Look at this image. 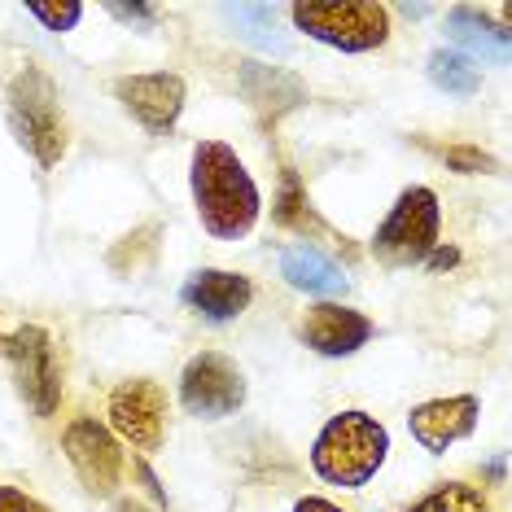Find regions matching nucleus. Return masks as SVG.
<instances>
[{
    "label": "nucleus",
    "mask_w": 512,
    "mask_h": 512,
    "mask_svg": "<svg viewBox=\"0 0 512 512\" xmlns=\"http://www.w3.org/2000/svg\"><path fill=\"white\" fill-rule=\"evenodd\" d=\"M407 512H491V504L469 482H438L434 491H425Z\"/></svg>",
    "instance_id": "obj_19"
},
{
    "label": "nucleus",
    "mask_w": 512,
    "mask_h": 512,
    "mask_svg": "<svg viewBox=\"0 0 512 512\" xmlns=\"http://www.w3.org/2000/svg\"><path fill=\"white\" fill-rule=\"evenodd\" d=\"M119 22H136V27H154V5H106Z\"/></svg>",
    "instance_id": "obj_24"
},
{
    "label": "nucleus",
    "mask_w": 512,
    "mask_h": 512,
    "mask_svg": "<svg viewBox=\"0 0 512 512\" xmlns=\"http://www.w3.org/2000/svg\"><path fill=\"white\" fill-rule=\"evenodd\" d=\"M119 512H141V508H136V504H119Z\"/></svg>",
    "instance_id": "obj_28"
},
{
    "label": "nucleus",
    "mask_w": 512,
    "mask_h": 512,
    "mask_svg": "<svg viewBox=\"0 0 512 512\" xmlns=\"http://www.w3.org/2000/svg\"><path fill=\"white\" fill-rule=\"evenodd\" d=\"M141 477H145V486H149V495H154V499H158V504H162V499H167V495H162V486H158V477H154V473H149V469H145V464H141Z\"/></svg>",
    "instance_id": "obj_27"
},
{
    "label": "nucleus",
    "mask_w": 512,
    "mask_h": 512,
    "mask_svg": "<svg viewBox=\"0 0 512 512\" xmlns=\"http://www.w3.org/2000/svg\"><path fill=\"white\" fill-rule=\"evenodd\" d=\"M442 31H447V40L456 44V53H464L469 62H473V57H482V62H499V66H504L512 57V31L499 27L495 14H486V9H473V5L447 9Z\"/></svg>",
    "instance_id": "obj_14"
},
{
    "label": "nucleus",
    "mask_w": 512,
    "mask_h": 512,
    "mask_svg": "<svg viewBox=\"0 0 512 512\" xmlns=\"http://www.w3.org/2000/svg\"><path fill=\"white\" fill-rule=\"evenodd\" d=\"M276 219H281L285 228H307V224H311L307 193H302V184H298L294 171H285V180H281V197H276Z\"/></svg>",
    "instance_id": "obj_22"
},
{
    "label": "nucleus",
    "mask_w": 512,
    "mask_h": 512,
    "mask_svg": "<svg viewBox=\"0 0 512 512\" xmlns=\"http://www.w3.org/2000/svg\"><path fill=\"white\" fill-rule=\"evenodd\" d=\"M106 416H110L114 434L127 438L136 451H158L162 434H167V394L145 377L123 381V386L110 390Z\"/></svg>",
    "instance_id": "obj_9"
},
{
    "label": "nucleus",
    "mask_w": 512,
    "mask_h": 512,
    "mask_svg": "<svg viewBox=\"0 0 512 512\" xmlns=\"http://www.w3.org/2000/svg\"><path fill=\"white\" fill-rule=\"evenodd\" d=\"M438 224H442L438 193L425 189V184H412V189H403L394 197L390 215L381 219L377 237H372V254L386 267L425 263L438 246Z\"/></svg>",
    "instance_id": "obj_5"
},
{
    "label": "nucleus",
    "mask_w": 512,
    "mask_h": 512,
    "mask_svg": "<svg viewBox=\"0 0 512 512\" xmlns=\"http://www.w3.org/2000/svg\"><path fill=\"white\" fill-rule=\"evenodd\" d=\"M27 14L44 22L49 31H75L79 18H84V5L79 0H27Z\"/></svg>",
    "instance_id": "obj_21"
},
{
    "label": "nucleus",
    "mask_w": 512,
    "mask_h": 512,
    "mask_svg": "<svg viewBox=\"0 0 512 512\" xmlns=\"http://www.w3.org/2000/svg\"><path fill=\"white\" fill-rule=\"evenodd\" d=\"M250 298H254L250 276L224 272V267H202V272H193L189 281L180 285V302L193 311V316H202L206 324L237 320L241 311L250 307Z\"/></svg>",
    "instance_id": "obj_11"
},
{
    "label": "nucleus",
    "mask_w": 512,
    "mask_h": 512,
    "mask_svg": "<svg viewBox=\"0 0 512 512\" xmlns=\"http://www.w3.org/2000/svg\"><path fill=\"white\" fill-rule=\"evenodd\" d=\"M62 451L88 495H114V486L123 477V451L106 425L92 421V416H79V421L66 425Z\"/></svg>",
    "instance_id": "obj_8"
},
{
    "label": "nucleus",
    "mask_w": 512,
    "mask_h": 512,
    "mask_svg": "<svg viewBox=\"0 0 512 512\" xmlns=\"http://www.w3.org/2000/svg\"><path fill=\"white\" fill-rule=\"evenodd\" d=\"M114 97L123 101V110L132 114L145 132L167 136L184 114V79L176 71H149V75H119L114 79Z\"/></svg>",
    "instance_id": "obj_10"
},
{
    "label": "nucleus",
    "mask_w": 512,
    "mask_h": 512,
    "mask_svg": "<svg viewBox=\"0 0 512 512\" xmlns=\"http://www.w3.org/2000/svg\"><path fill=\"white\" fill-rule=\"evenodd\" d=\"M294 512H346V508H337L333 499H324V495H307L294 504Z\"/></svg>",
    "instance_id": "obj_25"
},
{
    "label": "nucleus",
    "mask_w": 512,
    "mask_h": 512,
    "mask_svg": "<svg viewBox=\"0 0 512 512\" xmlns=\"http://www.w3.org/2000/svg\"><path fill=\"white\" fill-rule=\"evenodd\" d=\"M386 456H390V434L368 412L329 416L316 442H311V469L329 486H342V491L368 486L372 477L386 469Z\"/></svg>",
    "instance_id": "obj_2"
},
{
    "label": "nucleus",
    "mask_w": 512,
    "mask_h": 512,
    "mask_svg": "<svg viewBox=\"0 0 512 512\" xmlns=\"http://www.w3.org/2000/svg\"><path fill=\"white\" fill-rule=\"evenodd\" d=\"M429 263H434V272H442V267L460 263V250H434V254H429Z\"/></svg>",
    "instance_id": "obj_26"
},
{
    "label": "nucleus",
    "mask_w": 512,
    "mask_h": 512,
    "mask_svg": "<svg viewBox=\"0 0 512 512\" xmlns=\"http://www.w3.org/2000/svg\"><path fill=\"white\" fill-rule=\"evenodd\" d=\"M477 416H482V403L473 394H451V399H429L421 407H412L407 429H412V438L421 442L429 456H442L447 447H456L460 438L473 434Z\"/></svg>",
    "instance_id": "obj_12"
},
{
    "label": "nucleus",
    "mask_w": 512,
    "mask_h": 512,
    "mask_svg": "<svg viewBox=\"0 0 512 512\" xmlns=\"http://www.w3.org/2000/svg\"><path fill=\"white\" fill-rule=\"evenodd\" d=\"M298 333L316 355L342 359V355H355L372 337V320L355 307H342V302H320V307H311L307 316H302Z\"/></svg>",
    "instance_id": "obj_13"
},
{
    "label": "nucleus",
    "mask_w": 512,
    "mask_h": 512,
    "mask_svg": "<svg viewBox=\"0 0 512 512\" xmlns=\"http://www.w3.org/2000/svg\"><path fill=\"white\" fill-rule=\"evenodd\" d=\"M224 22L237 27V36L263 53H285L289 40L276 31V5H224Z\"/></svg>",
    "instance_id": "obj_17"
},
{
    "label": "nucleus",
    "mask_w": 512,
    "mask_h": 512,
    "mask_svg": "<svg viewBox=\"0 0 512 512\" xmlns=\"http://www.w3.org/2000/svg\"><path fill=\"white\" fill-rule=\"evenodd\" d=\"M0 512H49L36 495L14 491V486H0Z\"/></svg>",
    "instance_id": "obj_23"
},
{
    "label": "nucleus",
    "mask_w": 512,
    "mask_h": 512,
    "mask_svg": "<svg viewBox=\"0 0 512 512\" xmlns=\"http://www.w3.org/2000/svg\"><path fill=\"white\" fill-rule=\"evenodd\" d=\"M189 189L202 228L215 241H241L246 232L259 224L263 197L259 184L246 171L224 141H197L193 145V167H189Z\"/></svg>",
    "instance_id": "obj_1"
},
{
    "label": "nucleus",
    "mask_w": 512,
    "mask_h": 512,
    "mask_svg": "<svg viewBox=\"0 0 512 512\" xmlns=\"http://www.w3.org/2000/svg\"><path fill=\"white\" fill-rule=\"evenodd\" d=\"M281 276L294 289H302V294H311V298H337V294H346L351 289V281H346V272L337 267L329 254L316 250V246H285L281 250Z\"/></svg>",
    "instance_id": "obj_16"
},
{
    "label": "nucleus",
    "mask_w": 512,
    "mask_h": 512,
    "mask_svg": "<svg viewBox=\"0 0 512 512\" xmlns=\"http://www.w3.org/2000/svg\"><path fill=\"white\" fill-rule=\"evenodd\" d=\"M237 88L263 119H281V114L298 110L307 101V88H302L298 75H289L285 66H267V62H241Z\"/></svg>",
    "instance_id": "obj_15"
},
{
    "label": "nucleus",
    "mask_w": 512,
    "mask_h": 512,
    "mask_svg": "<svg viewBox=\"0 0 512 512\" xmlns=\"http://www.w3.org/2000/svg\"><path fill=\"white\" fill-rule=\"evenodd\" d=\"M429 84L442 88L447 97H473L477 88H482V71H477V62H469L464 53L456 49H438L429 53Z\"/></svg>",
    "instance_id": "obj_18"
},
{
    "label": "nucleus",
    "mask_w": 512,
    "mask_h": 512,
    "mask_svg": "<svg viewBox=\"0 0 512 512\" xmlns=\"http://www.w3.org/2000/svg\"><path fill=\"white\" fill-rule=\"evenodd\" d=\"M180 403L202 421H224L246 403V372L219 351L193 355L180 372Z\"/></svg>",
    "instance_id": "obj_7"
},
{
    "label": "nucleus",
    "mask_w": 512,
    "mask_h": 512,
    "mask_svg": "<svg viewBox=\"0 0 512 512\" xmlns=\"http://www.w3.org/2000/svg\"><path fill=\"white\" fill-rule=\"evenodd\" d=\"M434 154L447 162L451 171H460V176H491V171H499V158L486 154L482 145H438Z\"/></svg>",
    "instance_id": "obj_20"
},
{
    "label": "nucleus",
    "mask_w": 512,
    "mask_h": 512,
    "mask_svg": "<svg viewBox=\"0 0 512 512\" xmlns=\"http://www.w3.org/2000/svg\"><path fill=\"white\" fill-rule=\"evenodd\" d=\"M289 18L302 36L337 53H372L390 40V9L377 0H302L289 5Z\"/></svg>",
    "instance_id": "obj_3"
},
{
    "label": "nucleus",
    "mask_w": 512,
    "mask_h": 512,
    "mask_svg": "<svg viewBox=\"0 0 512 512\" xmlns=\"http://www.w3.org/2000/svg\"><path fill=\"white\" fill-rule=\"evenodd\" d=\"M9 127L40 167H57L66 154V119L57 114V88L40 66H22L9 79Z\"/></svg>",
    "instance_id": "obj_4"
},
{
    "label": "nucleus",
    "mask_w": 512,
    "mask_h": 512,
    "mask_svg": "<svg viewBox=\"0 0 512 512\" xmlns=\"http://www.w3.org/2000/svg\"><path fill=\"white\" fill-rule=\"evenodd\" d=\"M0 351H5V337H0Z\"/></svg>",
    "instance_id": "obj_29"
},
{
    "label": "nucleus",
    "mask_w": 512,
    "mask_h": 512,
    "mask_svg": "<svg viewBox=\"0 0 512 512\" xmlns=\"http://www.w3.org/2000/svg\"><path fill=\"white\" fill-rule=\"evenodd\" d=\"M5 355L14 364V381L27 407L36 416H53L62 403V368H57L53 337L40 324H22L5 337Z\"/></svg>",
    "instance_id": "obj_6"
}]
</instances>
